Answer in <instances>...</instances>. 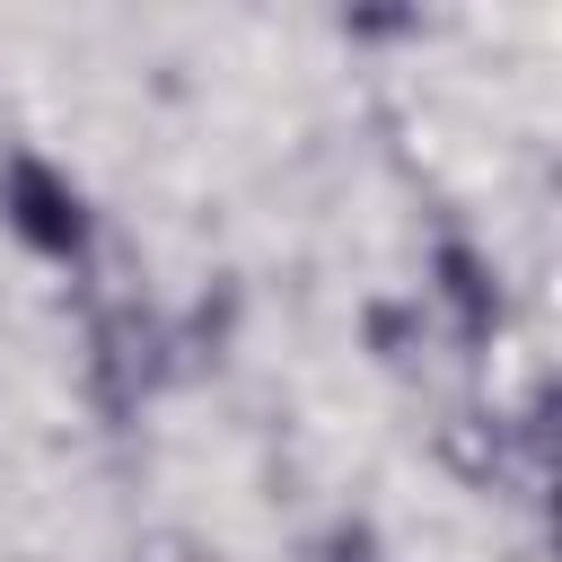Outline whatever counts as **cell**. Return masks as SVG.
I'll use <instances>...</instances> for the list:
<instances>
[{
	"instance_id": "obj_4",
	"label": "cell",
	"mask_w": 562,
	"mask_h": 562,
	"mask_svg": "<svg viewBox=\"0 0 562 562\" xmlns=\"http://www.w3.org/2000/svg\"><path fill=\"white\" fill-rule=\"evenodd\" d=\"M360 351H369L378 369H413V360L430 351V325H422L413 290H378V299H360Z\"/></svg>"
},
{
	"instance_id": "obj_2",
	"label": "cell",
	"mask_w": 562,
	"mask_h": 562,
	"mask_svg": "<svg viewBox=\"0 0 562 562\" xmlns=\"http://www.w3.org/2000/svg\"><path fill=\"white\" fill-rule=\"evenodd\" d=\"M0 237L44 272H97L105 211L70 158H53L44 140H9L0 149Z\"/></svg>"
},
{
	"instance_id": "obj_3",
	"label": "cell",
	"mask_w": 562,
	"mask_h": 562,
	"mask_svg": "<svg viewBox=\"0 0 562 562\" xmlns=\"http://www.w3.org/2000/svg\"><path fill=\"white\" fill-rule=\"evenodd\" d=\"M413 307L430 325V342H457L465 360H483L509 334V263L492 255V237H474L465 220H439L422 237V281Z\"/></svg>"
},
{
	"instance_id": "obj_5",
	"label": "cell",
	"mask_w": 562,
	"mask_h": 562,
	"mask_svg": "<svg viewBox=\"0 0 562 562\" xmlns=\"http://www.w3.org/2000/svg\"><path fill=\"white\" fill-rule=\"evenodd\" d=\"M316 562H386V536H378V518H360V509L325 518V536H316Z\"/></svg>"
},
{
	"instance_id": "obj_1",
	"label": "cell",
	"mask_w": 562,
	"mask_h": 562,
	"mask_svg": "<svg viewBox=\"0 0 562 562\" xmlns=\"http://www.w3.org/2000/svg\"><path fill=\"white\" fill-rule=\"evenodd\" d=\"M184 378V342H176V307H158L149 290H105L79 325V395L97 422H140L167 386Z\"/></svg>"
},
{
	"instance_id": "obj_6",
	"label": "cell",
	"mask_w": 562,
	"mask_h": 562,
	"mask_svg": "<svg viewBox=\"0 0 562 562\" xmlns=\"http://www.w3.org/2000/svg\"><path fill=\"white\" fill-rule=\"evenodd\" d=\"M334 35H351V44H395V35H422V9H351V18H334Z\"/></svg>"
},
{
	"instance_id": "obj_7",
	"label": "cell",
	"mask_w": 562,
	"mask_h": 562,
	"mask_svg": "<svg viewBox=\"0 0 562 562\" xmlns=\"http://www.w3.org/2000/svg\"><path fill=\"white\" fill-rule=\"evenodd\" d=\"M158 562H228V553H220V544H167Z\"/></svg>"
}]
</instances>
